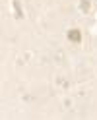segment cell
<instances>
[{
    "label": "cell",
    "instance_id": "6da1fadb",
    "mask_svg": "<svg viewBox=\"0 0 97 120\" xmlns=\"http://www.w3.org/2000/svg\"><path fill=\"white\" fill-rule=\"evenodd\" d=\"M68 37H70L72 41H76V43H78V41L81 39V35H80V31H78V29H72V31L68 33Z\"/></svg>",
    "mask_w": 97,
    "mask_h": 120
}]
</instances>
